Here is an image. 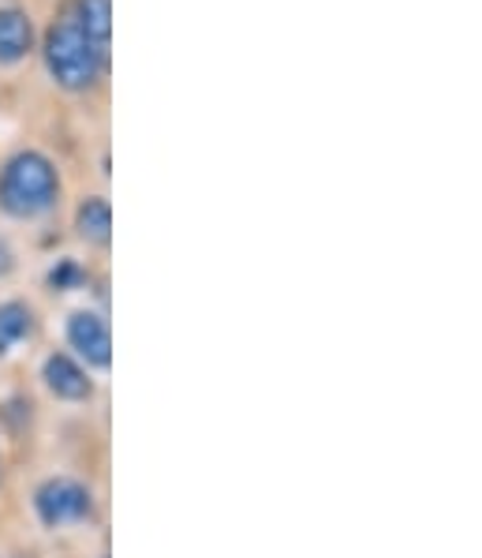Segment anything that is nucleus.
Here are the masks:
<instances>
[{"label":"nucleus","mask_w":482,"mask_h":558,"mask_svg":"<svg viewBox=\"0 0 482 558\" xmlns=\"http://www.w3.org/2000/svg\"><path fill=\"white\" fill-rule=\"evenodd\" d=\"M67 210V177L41 143H15L0 154V226L46 229Z\"/></svg>","instance_id":"f257e3e1"},{"label":"nucleus","mask_w":482,"mask_h":558,"mask_svg":"<svg viewBox=\"0 0 482 558\" xmlns=\"http://www.w3.org/2000/svg\"><path fill=\"white\" fill-rule=\"evenodd\" d=\"M41 75L57 94L72 101H90L109 87L113 75V49H101L90 38L79 20L72 15V8L60 0L49 15V23L41 27L38 38V57Z\"/></svg>","instance_id":"f03ea898"},{"label":"nucleus","mask_w":482,"mask_h":558,"mask_svg":"<svg viewBox=\"0 0 482 558\" xmlns=\"http://www.w3.org/2000/svg\"><path fill=\"white\" fill-rule=\"evenodd\" d=\"M27 513L34 529L53 539H86L106 532V495L94 476L75 469H49L30 480Z\"/></svg>","instance_id":"7ed1b4c3"},{"label":"nucleus","mask_w":482,"mask_h":558,"mask_svg":"<svg viewBox=\"0 0 482 558\" xmlns=\"http://www.w3.org/2000/svg\"><path fill=\"white\" fill-rule=\"evenodd\" d=\"M101 383L98 375L86 364H79L64 345H41L38 360H34V386L38 393L57 409L67 412H90L101 398Z\"/></svg>","instance_id":"20e7f679"},{"label":"nucleus","mask_w":482,"mask_h":558,"mask_svg":"<svg viewBox=\"0 0 482 558\" xmlns=\"http://www.w3.org/2000/svg\"><path fill=\"white\" fill-rule=\"evenodd\" d=\"M57 345H64L98 379H109V372H113V323H109L106 300H79V304L64 307Z\"/></svg>","instance_id":"39448f33"},{"label":"nucleus","mask_w":482,"mask_h":558,"mask_svg":"<svg viewBox=\"0 0 482 558\" xmlns=\"http://www.w3.org/2000/svg\"><path fill=\"white\" fill-rule=\"evenodd\" d=\"M46 307L30 293L0 296V364L38 353L46 345Z\"/></svg>","instance_id":"423d86ee"},{"label":"nucleus","mask_w":482,"mask_h":558,"mask_svg":"<svg viewBox=\"0 0 482 558\" xmlns=\"http://www.w3.org/2000/svg\"><path fill=\"white\" fill-rule=\"evenodd\" d=\"M67 233L75 247L94 263H106L113 252V203L109 192H83L67 206Z\"/></svg>","instance_id":"0eeeda50"},{"label":"nucleus","mask_w":482,"mask_h":558,"mask_svg":"<svg viewBox=\"0 0 482 558\" xmlns=\"http://www.w3.org/2000/svg\"><path fill=\"white\" fill-rule=\"evenodd\" d=\"M41 23L30 4L12 0L0 4V72H20L38 57Z\"/></svg>","instance_id":"6e6552de"},{"label":"nucleus","mask_w":482,"mask_h":558,"mask_svg":"<svg viewBox=\"0 0 482 558\" xmlns=\"http://www.w3.org/2000/svg\"><path fill=\"white\" fill-rule=\"evenodd\" d=\"M94 259L86 255H53L41 274V289L46 296H57V300H67V296H83L90 300V286H94Z\"/></svg>","instance_id":"1a4fd4ad"},{"label":"nucleus","mask_w":482,"mask_h":558,"mask_svg":"<svg viewBox=\"0 0 482 558\" xmlns=\"http://www.w3.org/2000/svg\"><path fill=\"white\" fill-rule=\"evenodd\" d=\"M79 27L98 41L101 49H113V0H64Z\"/></svg>","instance_id":"9d476101"},{"label":"nucleus","mask_w":482,"mask_h":558,"mask_svg":"<svg viewBox=\"0 0 482 558\" xmlns=\"http://www.w3.org/2000/svg\"><path fill=\"white\" fill-rule=\"evenodd\" d=\"M23 270V247L20 240L12 236V229L0 226V289L12 286L15 278H20Z\"/></svg>","instance_id":"9b49d317"},{"label":"nucleus","mask_w":482,"mask_h":558,"mask_svg":"<svg viewBox=\"0 0 482 558\" xmlns=\"http://www.w3.org/2000/svg\"><path fill=\"white\" fill-rule=\"evenodd\" d=\"M0 558H41L38 551H30V547H15V551H4Z\"/></svg>","instance_id":"f8f14e48"},{"label":"nucleus","mask_w":482,"mask_h":558,"mask_svg":"<svg viewBox=\"0 0 482 558\" xmlns=\"http://www.w3.org/2000/svg\"><path fill=\"white\" fill-rule=\"evenodd\" d=\"M83 558H113V555H109V539H106V536H101V544H98V551H86Z\"/></svg>","instance_id":"ddd939ff"},{"label":"nucleus","mask_w":482,"mask_h":558,"mask_svg":"<svg viewBox=\"0 0 482 558\" xmlns=\"http://www.w3.org/2000/svg\"><path fill=\"white\" fill-rule=\"evenodd\" d=\"M0 4H12V0H0Z\"/></svg>","instance_id":"4468645a"}]
</instances>
